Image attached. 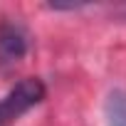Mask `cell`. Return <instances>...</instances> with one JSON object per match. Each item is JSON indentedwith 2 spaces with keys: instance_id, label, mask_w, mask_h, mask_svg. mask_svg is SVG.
<instances>
[{
  "instance_id": "obj_3",
  "label": "cell",
  "mask_w": 126,
  "mask_h": 126,
  "mask_svg": "<svg viewBox=\"0 0 126 126\" xmlns=\"http://www.w3.org/2000/svg\"><path fill=\"white\" fill-rule=\"evenodd\" d=\"M106 121L109 126H126V94L111 92L106 99Z\"/></svg>"
},
{
  "instance_id": "obj_1",
  "label": "cell",
  "mask_w": 126,
  "mask_h": 126,
  "mask_svg": "<svg viewBox=\"0 0 126 126\" xmlns=\"http://www.w3.org/2000/svg\"><path fill=\"white\" fill-rule=\"evenodd\" d=\"M45 99V84L37 77H27L17 82L3 99H0V126H8L10 121L20 119L25 111L37 106Z\"/></svg>"
},
{
  "instance_id": "obj_2",
  "label": "cell",
  "mask_w": 126,
  "mask_h": 126,
  "mask_svg": "<svg viewBox=\"0 0 126 126\" xmlns=\"http://www.w3.org/2000/svg\"><path fill=\"white\" fill-rule=\"evenodd\" d=\"M27 54V32L17 22H0V67H10Z\"/></svg>"
}]
</instances>
